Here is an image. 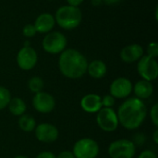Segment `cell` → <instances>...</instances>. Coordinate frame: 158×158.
<instances>
[{
    "instance_id": "cell-24",
    "label": "cell",
    "mask_w": 158,
    "mask_h": 158,
    "mask_svg": "<svg viewBox=\"0 0 158 158\" xmlns=\"http://www.w3.org/2000/svg\"><path fill=\"white\" fill-rule=\"evenodd\" d=\"M102 106L105 107H111L115 104V98L112 95H106L102 98Z\"/></svg>"
},
{
    "instance_id": "cell-9",
    "label": "cell",
    "mask_w": 158,
    "mask_h": 158,
    "mask_svg": "<svg viewBox=\"0 0 158 158\" xmlns=\"http://www.w3.org/2000/svg\"><path fill=\"white\" fill-rule=\"evenodd\" d=\"M38 56L34 48L31 46H23L17 55L18 66L23 70L33 69L37 63Z\"/></svg>"
},
{
    "instance_id": "cell-23",
    "label": "cell",
    "mask_w": 158,
    "mask_h": 158,
    "mask_svg": "<svg viewBox=\"0 0 158 158\" xmlns=\"http://www.w3.org/2000/svg\"><path fill=\"white\" fill-rule=\"evenodd\" d=\"M147 56L156 58L158 56V44L157 42H151L147 47Z\"/></svg>"
},
{
    "instance_id": "cell-27",
    "label": "cell",
    "mask_w": 158,
    "mask_h": 158,
    "mask_svg": "<svg viewBox=\"0 0 158 158\" xmlns=\"http://www.w3.org/2000/svg\"><path fill=\"white\" fill-rule=\"evenodd\" d=\"M56 158H75V156H74L73 153H71L69 151H63L58 155L57 157Z\"/></svg>"
},
{
    "instance_id": "cell-3",
    "label": "cell",
    "mask_w": 158,
    "mask_h": 158,
    "mask_svg": "<svg viewBox=\"0 0 158 158\" xmlns=\"http://www.w3.org/2000/svg\"><path fill=\"white\" fill-rule=\"evenodd\" d=\"M56 23L64 30H73L77 28L82 19V14L79 7L71 6H60L55 14Z\"/></svg>"
},
{
    "instance_id": "cell-4",
    "label": "cell",
    "mask_w": 158,
    "mask_h": 158,
    "mask_svg": "<svg viewBox=\"0 0 158 158\" xmlns=\"http://www.w3.org/2000/svg\"><path fill=\"white\" fill-rule=\"evenodd\" d=\"M68 40L60 31H50L46 33L42 42L43 49L49 54L56 55L62 53L67 46Z\"/></svg>"
},
{
    "instance_id": "cell-29",
    "label": "cell",
    "mask_w": 158,
    "mask_h": 158,
    "mask_svg": "<svg viewBox=\"0 0 158 158\" xmlns=\"http://www.w3.org/2000/svg\"><path fill=\"white\" fill-rule=\"evenodd\" d=\"M84 0H67L68 5L71 6H77L79 7V6H81L83 3Z\"/></svg>"
},
{
    "instance_id": "cell-11",
    "label": "cell",
    "mask_w": 158,
    "mask_h": 158,
    "mask_svg": "<svg viewBox=\"0 0 158 158\" xmlns=\"http://www.w3.org/2000/svg\"><path fill=\"white\" fill-rule=\"evenodd\" d=\"M132 91L131 81L127 78H118L110 85V95L114 98H125Z\"/></svg>"
},
{
    "instance_id": "cell-33",
    "label": "cell",
    "mask_w": 158,
    "mask_h": 158,
    "mask_svg": "<svg viewBox=\"0 0 158 158\" xmlns=\"http://www.w3.org/2000/svg\"><path fill=\"white\" fill-rule=\"evenodd\" d=\"M155 13H156V14H155V15H156V19L157 20V19H158V16H157L158 8H157V6H156V12H155Z\"/></svg>"
},
{
    "instance_id": "cell-17",
    "label": "cell",
    "mask_w": 158,
    "mask_h": 158,
    "mask_svg": "<svg viewBox=\"0 0 158 158\" xmlns=\"http://www.w3.org/2000/svg\"><path fill=\"white\" fill-rule=\"evenodd\" d=\"M134 93L139 99H146L151 96L154 91V87L151 81L142 80L139 81L134 86Z\"/></svg>"
},
{
    "instance_id": "cell-18",
    "label": "cell",
    "mask_w": 158,
    "mask_h": 158,
    "mask_svg": "<svg viewBox=\"0 0 158 158\" xmlns=\"http://www.w3.org/2000/svg\"><path fill=\"white\" fill-rule=\"evenodd\" d=\"M7 106L9 108V111L14 116H22L26 111V105L24 101L18 97L10 99Z\"/></svg>"
},
{
    "instance_id": "cell-34",
    "label": "cell",
    "mask_w": 158,
    "mask_h": 158,
    "mask_svg": "<svg viewBox=\"0 0 158 158\" xmlns=\"http://www.w3.org/2000/svg\"><path fill=\"white\" fill-rule=\"evenodd\" d=\"M15 158H28L27 156H16Z\"/></svg>"
},
{
    "instance_id": "cell-20",
    "label": "cell",
    "mask_w": 158,
    "mask_h": 158,
    "mask_svg": "<svg viewBox=\"0 0 158 158\" xmlns=\"http://www.w3.org/2000/svg\"><path fill=\"white\" fill-rule=\"evenodd\" d=\"M28 86L32 93L37 94L39 92H42L44 88V81L40 77H32L31 79H30Z\"/></svg>"
},
{
    "instance_id": "cell-32",
    "label": "cell",
    "mask_w": 158,
    "mask_h": 158,
    "mask_svg": "<svg viewBox=\"0 0 158 158\" xmlns=\"http://www.w3.org/2000/svg\"><path fill=\"white\" fill-rule=\"evenodd\" d=\"M154 141L156 143H158V130H156L154 133Z\"/></svg>"
},
{
    "instance_id": "cell-13",
    "label": "cell",
    "mask_w": 158,
    "mask_h": 158,
    "mask_svg": "<svg viewBox=\"0 0 158 158\" xmlns=\"http://www.w3.org/2000/svg\"><path fill=\"white\" fill-rule=\"evenodd\" d=\"M33 25H34L37 32L48 33L53 31V29L56 25V19H55V17L53 14L44 12V13L40 14L36 18Z\"/></svg>"
},
{
    "instance_id": "cell-10",
    "label": "cell",
    "mask_w": 158,
    "mask_h": 158,
    "mask_svg": "<svg viewBox=\"0 0 158 158\" xmlns=\"http://www.w3.org/2000/svg\"><path fill=\"white\" fill-rule=\"evenodd\" d=\"M32 105L38 112L46 114L51 112L55 108L56 102L51 94L44 92H39L35 94L32 99Z\"/></svg>"
},
{
    "instance_id": "cell-12",
    "label": "cell",
    "mask_w": 158,
    "mask_h": 158,
    "mask_svg": "<svg viewBox=\"0 0 158 158\" xmlns=\"http://www.w3.org/2000/svg\"><path fill=\"white\" fill-rule=\"evenodd\" d=\"M34 130L37 140L42 143H53L58 137V131L52 124L42 123Z\"/></svg>"
},
{
    "instance_id": "cell-16",
    "label": "cell",
    "mask_w": 158,
    "mask_h": 158,
    "mask_svg": "<svg viewBox=\"0 0 158 158\" xmlns=\"http://www.w3.org/2000/svg\"><path fill=\"white\" fill-rule=\"evenodd\" d=\"M107 69L102 60H94L87 67V72L94 79H101L106 74Z\"/></svg>"
},
{
    "instance_id": "cell-28",
    "label": "cell",
    "mask_w": 158,
    "mask_h": 158,
    "mask_svg": "<svg viewBox=\"0 0 158 158\" xmlns=\"http://www.w3.org/2000/svg\"><path fill=\"white\" fill-rule=\"evenodd\" d=\"M36 158H56L55 155L51 152H43L41 154H39Z\"/></svg>"
},
{
    "instance_id": "cell-14",
    "label": "cell",
    "mask_w": 158,
    "mask_h": 158,
    "mask_svg": "<svg viewBox=\"0 0 158 158\" xmlns=\"http://www.w3.org/2000/svg\"><path fill=\"white\" fill-rule=\"evenodd\" d=\"M143 56V48L138 44H132L125 46L120 52L121 59L126 63H133L138 61Z\"/></svg>"
},
{
    "instance_id": "cell-19",
    "label": "cell",
    "mask_w": 158,
    "mask_h": 158,
    "mask_svg": "<svg viewBox=\"0 0 158 158\" xmlns=\"http://www.w3.org/2000/svg\"><path fill=\"white\" fill-rule=\"evenodd\" d=\"M19 126L23 131L30 132L35 129V120L31 116L22 115L19 119Z\"/></svg>"
},
{
    "instance_id": "cell-25",
    "label": "cell",
    "mask_w": 158,
    "mask_h": 158,
    "mask_svg": "<svg viewBox=\"0 0 158 158\" xmlns=\"http://www.w3.org/2000/svg\"><path fill=\"white\" fill-rule=\"evenodd\" d=\"M151 119L153 121V123L157 127L158 126V105L156 104L152 109H151Z\"/></svg>"
},
{
    "instance_id": "cell-26",
    "label": "cell",
    "mask_w": 158,
    "mask_h": 158,
    "mask_svg": "<svg viewBox=\"0 0 158 158\" xmlns=\"http://www.w3.org/2000/svg\"><path fill=\"white\" fill-rule=\"evenodd\" d=\"M138 158H157L156 155L152 152V151H149V150H146V151H143Z\"/></svg>"
},
{
    "instance_id": "cell-1",
    "label": "cell",
    "mask_w": 158,
    "mask_h": 158,
    "mask_svg": "<svg viewBox=\"0 0 158 158\" xmlns=\"http://www.w3.org/2000/svg\"><path fill=\"white\" fill-rule=\"evenodd\" d=\"M87 58L78 50L73 48L65 49L60 53L58 67L60 72L69 79L81 78L87 72Z\"/></svg>"
},
{
    "instance_id": "cell-2",
    "label": "cell",
    "mask_w": 158,
    "mask_h": 158,
    "mask_svg": "<svg viewBox=\"0 0 158 158\" xmlns=\"http://www.w3.org/2000/svg\"><path fill=\"white\" fill-rule=\"evenodd\" d=\"M146 113V106L141 99L131 98L119 106L117 115L118 123L128 130H134L142 125Z\"/></svg>"
},
{
    "instance_id": "cell-15",
    "label": "cell",
    "mask_w": 158,
    "mask_h": 158,
    "mask_svg": "<svg viewBox=\"0 0 158 158\" xmlns=\"http://www.w3.org/2000/svg\"><path fill=\"white\" fill-rule=\"evenodd\" d=\"M102 98L95 94H90L82 97L81 101V108L88 113H96L102 108Z\"/></svg>"
},
{
    "instance_id": "cell-8",
    "label": "cell",
    "mask_w": 158,
    "mask_h": 158,
    "mask_svg": "<svg viewBox=\"0 0 158 158\" xmlns=\"http://www.w3.org/2000/svg\"><path fill=\"white\" fill-rule=\"evenodd\" d=\"M96 121L100 129L107 132L116 131L118 126V115L111 107L101 108L96 116Z\"/></svg>"
},
{
    "instance_id": "cell-22",
    "label": "cell",
    "mask_w": 158,
    "mask_h": 158,
    "mask_svg": "<svg viewBox=\"0 0 158 158\" xmlns=\"http://www.w3.org/2000/svg\"><path fill=\"white\" fill-rule=\"evenodd\" d=\"M37 31H36V29L34 27L33 24H26L23 29H22V34L26 37V38H31V37H34L36 35Z\"/></svg>"
},
{
    "instance_id": "cell-7",
    "label": "cell",
    "mask_w": 158,
    "mask_h": 158,
    "mask_svg": "<svg viewBox=\"0 0 158 158\" xmlns=\"http://www.w3.org/2000/svg\"><path fill=\"white\" fill-rule=\"evenodd\" d=\"M137 69L140 76L148 81L156 80L158 76V64L156 58H153L149 56H143L138 60Z\"/></svg>"
},
{
    "instance_id": "cell-6",
    "label": "cell",
    "mask_w": 158,
    "mask_h": 158,
    "mask_svg": "<svg viewBox=\"0 0 158 158\" xmlns=\"http://www.w3.org/2000/svg\"><path fill=\"white\" fill-rule=\"evenodd\" d=\"M111 158H133L135 155V144L129 140H118L108 147Z\"/></svg>"
},
{
    "instance_id": "cell-5",
    "label": "cell",
    "mask_w": 158,
    "mask_h": 158,
    "mask_svg": "<svg viewBox=\"0 0 158 158\" xmlns=\"http://www.w3.org/2000/svg\"><path fill=\"white\" fill-rule=\"evenodd\" d=\"M98 154L99 146L97 143L89 138L78 141L73 147L75 158H96Z\"/></svg>"
},
{
    "instance_id": "cell-30",
    "label": "cell",
    "mask_w": 158,
    "mask_h": 158,
    "mask_svg": "<svg viewBox=\"0 0 158 158\" xmlns=\"http://www.w3.org/2000/svg\"><path fill=\"white\" fill-rule=\"evenodd\" d=\"M103 3H106V5H113V4H117L118 3L120 0H102Z\"/></svg>"
},
{
    "instance_id": "cell-31",
    "label": "cell",
    "mask_w": 158,
    "mask_h": 158,
    "mask_svg": "<svg viewBox=\"0 0 158 158\" xmlns=\"http://www.w3.org/2000/svg\"><path fill=\"white\" fill-rule=\"evenodd\" d=\"M102 3H103L102 0H92V4H93V6H98L101 5Z\"/></svg>"
},
{
    "instance_id": "cell-21",
    "label": "cell",
    "mask_w": 158,
    "mask_h": 158,
    "mask_svg": "<svg viewBox=\"0 0 158 158\" xmlns=\"http://www.w3.org/2000/svg\"><path fill=\"white\" fill-rule=\"evenodd\" d=\"M10 99H11V95L9 91L5 87L0 86V110L4 109L6 106H8Z\"/></svg>"
}]
</instances>
